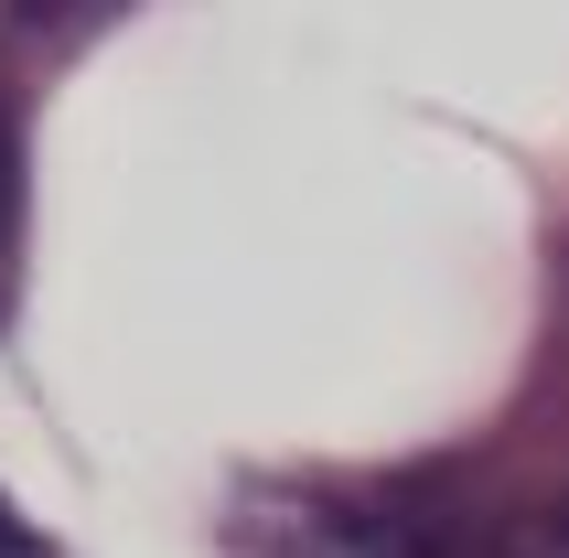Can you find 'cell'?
Returning <instances> with one entry per match:
<instances>
[{
	"label": "cell",
	"mask_w": 569,
	"mask_h": 558,
	"mask_svg": "<svg viewBox=\"0 0 569 558\" xmlns=\"http://www.w3.org/2000/svg\"><path fill=\"white\" fill-rule=\"evenodd\" d=\"M0 558H54V537L32 527V516H22L11 495H0Z\"/></svg>",
	"instance_id": "277c9868"
},
{
	"label": "cell",
	"mask_w": 569,
	"mask_h": 558,
	"mask_svg": "<svg viewBox=\"0 0 569 558\" xmlns=\"http://www.w3.org/2000/svg\"><path fill=\"white\" fill-rule=\"evenodd\" d=\"M119 0H0V64L11 54H64V43H87Z\"/></svg>",
	"instance_id": "7a4b0ae2"
},
{
	"label": "cell",
	"mask_w": 569,
	"mask_h": 558,
	"mask_svg": "<svg viewBox=\"0 0 569 558\" xmlns=\"http://www.w3.org/2000/svg\"><path fill=\"white\" fill-rule=\"evenodd\" d=\"M11 290H22V119L0 97V322H11Z\"/></svg>",
	"instance_id": "3957f363"
},
{
	"label": "cell",
	"mask_w": 569,
	"mask_h": 558,
	"mask_svg": "<svg viewBox=\"0 0 569 558\" xmlns=\"http://www.w3.org/2000/svg\"><path fill=\"white\" fill-rule=\"evenodd\" d=\"M226 558H419L398 516L355 495H312V484H248L226 505Z\"/></svg>",
	"instance_id": "6da1fadb"
}]
</instances>
